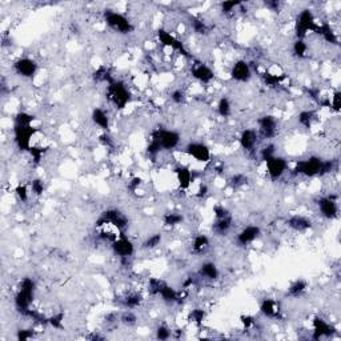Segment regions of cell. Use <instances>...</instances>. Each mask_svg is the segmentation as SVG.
Returning a JSON list of instances; mask_svg holds the SVG:
<instances>
[{"label": "cell", "mask_w": 341, "mask_h": 341, "mask_svg": "<svg viewBox=\"0 0 341 341\" xmlns=\"http://www.w3.org/2000/svg\"><path fill=\"white\" fill-rule=\"evenodd\" d=\"M35 116L27 112H18L14 118V142L20 151H29L31 139L36 132L32 127Z\"/></svg>", "instance_id": "obj_1"}, {"label": "cell", "mask_w": 341, "mask_h": 341, "mask_svg": "<svg viewBox=\"0 0 341 341\" xmlns=\"http://www.w3.org/2000/svg\"><path fill=\"white\" fill-rule=\"evenodd\" d=\"M161 242H163V235L161 233H153L143 242L142 248L146 249V251H152V249H156L157 246L161 244Z\"/></svg>", "instance_id": "obj_34"}, {"label": "cell", "mask_w": 341, "mask_h": 341, "mask_svg": "<svg viewBox=\"0 0 341 341\" xmlns=\"http://www.w3.org/2000/svg\"><path fill=\"white\" fill-rule=\"evenodd\" d=\"M16 337L20 341L29 340V339L33 337V329H19L18 333H16Z\"/></svg>", "instance_id": "obj_52"}, {"label": "cell", "mask_w": 341, "mask_h": 341, "mask_svg": "<svg viewBox=\"0 0 341 341\" xmlns=\"http://www.w3.org/2000/svg\"><path fill=\"white\" fill-rule=\"evenodd\" d=\"M207 194H208V187H207L205 184H203V185H200L199 192L196 194V196H197V197H204Z\"/></svg>", "instance_id": "obj_57"}, {"label": "cell", "mask_w": 341, "mask_h": 341, "mask_svg": "<svg viewBox=\"0 0 341 341\" xmlns=\"http://www.w3.org/2000/svg\"><path fill=\"white\" fill-rule=\"evenodd\" d=\"M261 235V228L259 225H255V224H251V225H246L237 233L236 236V244L237 246H248L251 245L252 243H255Z\"/></svg>", "instance_id": "obj_18"}, {"label": "cell", "mask_w": 341, "mask_h": 341, "mask_svg": "<svg viewBox=\"0 0 341 341\" xmlns=\"http://www.w3.org/2000/svg\"><path fill=\"white\" fill-rule=\"evenodd\" d=\"M191 28L194 29V32L196 35H200V36H204L209 32L208 24L205 23L201 18H197V16H194L191 18Z\"/></svg>", "instance_id": "obj_32"}, {"label": "cell", "mask_w": 341, "mask_h": 341, "mask_svg": "<svg viewBox=\"0 0 341 341\" xmlns=\"http://www.w3.org/2000/svg\"><path fill=\"white\" fill-rule=\"evenodd\" d=\"M99 142L101 143V146H104V147H107V148H114V146H115L114 139L111 138V136H109L107 132L103 133V135H100Z\"/></svg>", "instance_id": "obj_53"}, {"label": "cell", "mask_w": 341, "mask_h": 341, "mask_svg": "<svg viewBox=\"0 0 341 341\" xmlns=\"http://www.w3.org/2000/svg\"><path fill=\"white\" fill-rule=\"evenodd\" d=\"M157 39H159V42L161 43V46L170 48V49H173V51L179 52L180 55H183V56L185 57H192L190 51H188L187 47L184 46V43L181 42V40H179L176 36H173L170 32H168L167 29L159 28V31H157Z\"/></svg>", "instance_id": "obj_11"}, {"label": "cell", "mask_w": 341, "mask_h": 341, "mask_svg": "<svg viewBox=\"0 0 341 341\" xmlns=\"http://www.w3.org/2000/svg\"><path fill=\"white\" fill-rule=\"evenodd\" d=\"M315 118H316V112L313 109H304L297 115V122L301 127L311 128Z\"/></svg>", "instance_id": "obj_33"}, {"label": "cell", "mask_w": 341, "mask_h": 341, "mask_svg": "<svg viewBox=\"0 0 341 341\" xmlns=\"http://www.w3.org/2000/svg\"><path fill=\"white\" fill-rule=\"evenodd\" d=\"M336 168L335 160H324L318 156H309L294 164V173L305 177H317L329 175Z\"/></svg>", "instance_id": "obj_3"}, {"label": "cell", "mask_w": 341, "mask_h": 341, "mask_svg": "<svg viewBox=\"0 0 341 341\" xmlns=\"http://www.w3.org/2000/svg\"><path fill=\"white\" fill-rule=\"evenodd\" d=\"M263 79H264V81H266L268 85H277L281 81V76H276L273 75V73H269V72H266L264 75H263Z\"/></svg>", "instance_id": "obj_51"}, {"label": "cell", "mask_w": 341, "mask_h": 341, "mask_svg": "<svg viewBox=\"0 0 341 341\" xmlns=\"http://www.w3.org/2000/svg\"><path fill=\"white\" fill-rule=\"evenodd\" d=\"M242 322L245 328H251L255 324V320L252 316H242Z\"/></svg>", "instance_id": "obj_54"}, {"label": "cell", "mask_w": 341, "mask_h": 341, "mask_svg": "<svg viewBox=\"0 0 341 341\" xmlns=\"http://www.w3.org/2000/svg\"><path fill=\"white\" fill-rule=\"evenodd\" d=\"M287 225L294 232H307L313 227L312 220L301 215H293L287 219Z\"/></svg>", "instance_id": "obj_23"}, {"label": "cell", "mask_w": 341, "mask_h": 341, "mask_svg": "<svg viewBox=\"0 0 341 341\" xmlns=\"http://www.w3.org/2000/svg\"><path fill=\"white\" fill-rule=\"evenodd\" d=\"M257 142H259V133L256 129H252V128L243 129L240 136H239V144L246 152L253 151L257 146Z\"/></svg>", "instance_id": "obj_22"}, {"label": "cell", "mask_w": 341, "mask_h": 341, "mask_svg": "<svg viewBox=\"0 0 341 341\" xmlns=\"http://www.w3.org/2000/svg\"><path fill=\"white\" fill-rule=\"evenodd\" d=\"M90 339H91V340H103L104 337L100 336V335H92V336H91Z\"/></svg>", "instance_id": "obj_58"}, {"label": "cell", "mask_w": 341, "mask_h": 341, "mask_svg": "<svg viewBox=\"0 0 341 341\" xmlns=\"http://www.w3.org/2000/svg\"><path fill=\"white\" fill-rule=\"evenodd\" d=\"M264 4H266V7H268V8L272 11H279V8H280L279 1H266Z\"/></svg>", "instance_id": "obj_56"}, {"label": "cell", "mask_w": 341, "mask_h": 341, "mask_svg": "<svg viewBox=\"0 0 341 341\" xmlns=\"http://www.w3.org/2000/svg\"><path fill=\"white\" fill-rule=\"evenodd\" d=\"M312 325L313 340H320V339H324V337H332V335L335 333V328L332 327L329 322L325 321L324 318L318 317V316L313 318Z\"/></svg>", "instance_id": "obj_21"}, {"label": "cell", "mask_w": 341, "mask_h": 341, "mask_svg": "<svg viewBox=\"0 0 341 341\" xmlns=\"http://www.w3.org/2000/svg\"><path fill=\"white\" fill-rule=\"evenodd\" d=\"M94 79H95V81H97V83H107V84L114 80V77L111 76L109 71L104 66L99 67V68L96 70L95 73H94Z\"/></svg>", "instance_id": "obj_38"}, {"label": "cell", "mask_w": 341, "mask_h": 341, "mask_svg": "<svg viewBox=\"0 0 341 341\" xmlns=\"http://www.w3.org/2000/svg\"><path fill=\"white\" fill-rule=\"evenodd\" d=\"M292 52L297 59H305L308 56V46L301 39H296L292 46Z\"/></svg>", "instance_id": "obj_35"}, {"label": "cell", "mask_w": 341, "mask_h": 341, "mask_svg": "<svg viewBox=\"0 0 341 341\" xmlns=\"http://www.w3.org/2000/svg\"><path fill=\"white\" fill-rule=\"evenodd\" d=\"M46 149H47L46 147L44 148L43 147H33L32 146V147L29 148L28 152H29V155L33 157V161H35V163H39V161H40V159L43 157V155H44Z\"/></svg>", "instance_id": "obj_50"}, {"label": "cell", "mask_w": 341, "mask_h": 341, "mask_svg": "<svg viewBox=\"0 0 341 341\" xmlns=\"http://www.w3.org/2000/svg\"><path fill=\"white\" fill-rule=\"evenodd\" d=\"M317 27V23H316V18L311 10L305 8L300 14L296 16V20H294V32H296V38L301 39L303 40L307 33L309 31H315Z\"/></svg>", "instance_id": "obj_9"}, {"label": "cell", "mask_w": 341, "mask_h": 341, "mask_svg": "<svg viewBox=\"0 0 341 341\" xmlns=\"http://www.w3.org/2000/svg\"><path fill=\"white\" fill-rule=\"evenodd\" d=\"M318 212L325 220H335L339 216V204L336 195L322 196L317 200Z\"/></svg>", "instance_id": "obj_12"}, {"label": "cell", "mask_w": 341, "mask_h": 341, "mask_svg": "<svg viewBox=\"0 0 341 341\" xmlns=\"http://www.w3.org/2000/svg\"><path fill=\"white\" fill-rule=\"evenodd\" d=\"M260 313L264 317L270 318V320H280V318L283 317L280 303H277L276 300H272V298L261 300Z\"/></svg>", "instance_id": "obj_19"}, {"label": "cell", "mask_w": 341, "mask_h": 341, "mask_svg": "<svg viewBox=\"0 0 341 341\" xmlns=\"http://www.w3.org/2000/svg\"><path fill=\"white\" fill-rule=\"evenodd\" d=\"M140 184H142V179H140V177H133L132 180H131V183H129V190L136 191Z\"/></svg>", "instance_id": "obj_55"}, {"label": "cell", "mask_w": 341, "mask_h": 341, "mask_svg": "<svg viewBox=\"0 0 341 341\" xmlns=\"http://www.w3.org/2000/svg\"><path fill=\"white\" fill-rule=\"evenodd\" d=\"M176 180L179 183L180 190L187 191L192 185L194 181V172L191 170L190 167L187 166H179L175 168Z\"/></svg>", "instance_id": "obj_24"}, {"label": "cell", "mask_w": 341, "mask_h": 341, "mask_svg": "<svg viewBox=\"0 0 341 341\" xmlns=\"http://www.w3.org/2000/svg\"><path fill=\"white\" fill-rule=\"evenodd\" d=\"M229 75H231V79L237 81V83H248L252 77L251 64L240 59V60L235 62Z\"/></svg>", "instance_id": "obj_17"}, {"label": "cell", "mask_w": 341, "mask_h": 341, "mask_svg": "<svg viewBox=\"0 0 341 341\" xmlns=\"http://www.w3.org/2000/svg\"><path fill=\"white\" fill-rule=\"evenodd\" d=\"M142 303H143L142 294L135 293V292L127 293L123 298H122V301H120L122 307L125 309H129V311L139 308V307L142 305Z\"/></svg>", "instance_id": "obj_30"}, {"label": "cell", "mask_w": 341, "mask_h": 341, "mask_svg": "<svg viewBox=\"0 0 341 341\" xmlns=\"http://www.w3.org/2000/svg\"><path fill=\"white\" fill-rule=\"evenodd\" d=\"M183 221H184V216L179 212H168L163 218V223L167 227H176L180 225Z\"/></svg>", "instance_id": "obj_36"}, {"label": "cell", "mask_w": 341, "mask_h": 341, "mask_svg": "<svg viewBox=\"0 0 341 341\" xmlns=\"http://www.w3.org/2000/svg\"><path fill=\"white\" fill-rule=\"evenodd\" d=\"M120 321L123 322L124 325L132 327V325H135V324L138 322V316H136V315H135L132 311L127 309V311H125V312H124L122 316H120Z\"/></svg>", "instance_id": "obj_41"}, {"label": "cell", "mask_w": 341, "mask_h": 341, "mask_svg": "<svg viewBox=\"0 0 341 341\" xmlns=\"http://www.w3.org/2000/svg\"><path fill=\"white\" fill-rule=\"evenodd\" d=\"M91 119H92V122H94V124H95L96 127L100 128V129H101V131H104V132H108L111 123H109L108 114L105 112L104 109H101V108L92 109Z\"/></svg>", "instance_id": "obj_27"}, {"label": "cell", "mask_w": 341, "mask_h": 341, "mask_svg": "<svg viewBox=\"0 0 341 341\" xmlns=\"http://www.w3.org/2000/svg\"><path fill=\"white\" fill-rule=\"evenodd\" d=\"M233 225V218L231 213H228L221 218H215V221L212 224V231L218 236H225Z\"/></svg>", "instance_id": "obj_25"}, {"label": "cell", "mask_w": 341, "mask_h": 341, "mask_svg": "<svg viewBox=\"0 0 341 341\" xmlns=\"http://www.w3.org/2000/svg\"><path fill=\"white\" fill-rule=\"evenodd\" d=\"M95 225L96 228H103L105 227V225H112V227L116 228L118 231L124 233V231H125L128 228V225H129V220H128L127 216H125L122 211L111 208L101 213V216L97 219Z\"/></svg>", "instance_id": "obj_7"}, {"label": "cell", "mask_w": 341, "mask_h": 341, "mask_svg": "<svg viewBox=\"0 0 341 341\" xmlns=\"http://www.w3.org/2000/svg\"><path fill=\"white\" fill-rule=\"evenodd\" d=\"M308 289V281L304 279H296L294 281L291 283V285L288 287V291H287V294L289 297H300L301 294L305 293V291Z\"/></svg>", "instance_id": "obj_29"}, {"label": "cell", "mask_w": 341, "mask_h": 341, "mask_svg": "<svg viewBox=\"0 0 341 341\" xmlns=\"http://www.w3.org/2000/svg\"><path fill=\"white\" fill-rule=\"evenodd\" d=\"M12 70L18 76L23 79H32L33 76L38 73L39 66L38 63L29 57H20L15 60L12 64Z\"/></svg>", "instance_id": "obj_15"}, {"label": "cell", "mask_w": 341, "mask_h": 341, "mask_svg": "<svg viewBox=\"0 0 341 341\" xmlns=\"http://www.w3.org/2000/svg\"><path fill=\"white\" fill-rule=\"evenodd\" d=\"M266 163L267 173L269 176V179L272 181H277L279 179L283 177L287 170H288V161L287 159H284L283 156H279V155H275L270 159H268Z\"/></svg>", "instance_id": "obj_13"}, {"label": "cell", "mask_w": 341, "mask_h": 341, "mask_svg": "<svg viewBox=\"0 0 341 341\" xmlns=\"http://www.w3.org/2000/svg\"><path fill=\"white\" fill-rule=\"evenodd\" d=\"M242 4V1H235V0H232V1H223V3H220V10H221V12L224 15H231L233 11L236 10L237 7H240Z\"/></svg>", "instance_id": "obj_42"}, {"label": "cell", "mask_w": 341, "mask_h": 341, "mask_svg": "<svg viewBox=\"0 0 341 341\" xmlns=\"http://www.w3.org/2000/svg\"><path fill=\"white\" fill-rule=\"evenodd\" d=\"M185 99H187V96H185V92L183 90H175L170 94V100L177 105L184 104Z\"/></svg>", "instance_id": "obj_47"}, {"label": "cell", "mask_w": 341, "mask_h": 341, "mask_svg": "<svg viewBox=\"0 0 341 341\" xmlns=\"http://www.w3.org/2000/svg\"><path fill=\"white\" fill-rule=\"evenodd\" d=\"M111 248H112V252L124 264L128 263V260L135 255V244L124 233L119 235L118 239L111 243Z\"/></svg>", "instance_id": "obj_10"}, {"label": "cell", "mask_w": 341, "mask_h": 341, "mask_svg": "<svg viewBox=\"0 0 341 341\" xmlns=\"http://www.w3.org/2000/svg\"><path fill=\"white\" fill-rule=\"evenodd\" d=\"M259 136L266 140H272L276 138L279 131V122L273 115H264L259 119Z\"/></svg>", "instance_id": "obj_14"}, {"label": "cell", "mask_w": 341, "mask_h": 341, "mask_svg": "<svg viewBox=\"0 0 341 341\" xmlns=\"http://www.w3.org/2000/svg\"><path fill=\"white\" fill-rule=\"evenodd\" d=\"M246 181H248V177H246L245 175H243V173H235V175L231 177L229 183H231V185H232L233 188H240V187L246 184Z\"/></svg>", "instance_id": "obj_46"}, {"label": "cell", "mask_w": 341, "mask_h": 341, "mask_svg": "<svg viewBox=\"0 0 341 341\" xmlns=\"http://www.w3.org/2000/svg\"><path fill=\"white\" fill-rule=\"evenodd\" d=\"M209 248V237L204 233H199L194 237V242H192V251L196 253V255H201L204 252L207 251Z\"/></svg>", "instance_id": "obj_31"}, {"label": "cell", "mask_w": 341, "mask_h": 341, "mask_svg": "<svg viewBox=\"0 0 341 341\" xmlns=\"http://www.w3.org/2000/svg\"><path fill=\"white\" fill-rule=\"evenodd\" d=\"M275 155H276V146L275 144H272V143H268L267 146H264V147L260 149V159L263 161H267L272 156H275Z\"/></svg>", "instance_id": "obj_40"}, {"label": "cell", "mask_w": 341, "mask_h": 341, "mask_svg": "<svg viewBox=\"0 0 341 341\" xmlns=\"http://www.w3.org/2000/svg\"><path fill=\"white\" fill-rule=\"evenodd\" d=\"M197 275L207 281H216L220 277V270L213 261H205L200 266Z\"/></svg>", "instance_id": "obj_26"}, {"label": "cell", "mask_w": 341, "mask_h": 341, "mask_svg": "<svg viewBox=\"0 0 341 341\" xmlns=\"http://www.w3.org/2000/svg\"><path fill=\"white\" fill-rule=\"evenodd\" d=\"M15 195H16V197H18L22 203L28 201V197H29L28 187H27L25 184H19L16 188H15Z\"/></svg>", "instance_id": "obj_44"}, {"label": "cell", "mask_w": 341, "mask_h": 341, "mask_svg": "<svg viewBox=\"0 0 341 341\" xmlns=\"http://www.w3.org/2000/svg\"><path fill=\"white\" fill-rule=\"evenodd\" d=\"M107 97L109 103L116 109H124L131 103V92L125 83L122 80H114L107 85Z\"/></svg>", "instance_id": "obj_5"}, {"label": "cell", "mask_w": 341, "mask_h": 341, "mask_svg": "<svg viewBox=\"0 0 341 341\" xmlns=\"http://www.w3.org/2000/svg\"><path fill=\"white\" fill-rule=\"evenodd\" d=\"M218 114L221 116V118H229L231 114H232V104L228 97L223 96L220 97V100L218 101Z\"/></svg>", "instance_id": "obj_37"}, {"label": "cell", "mask_w": 341, "mask_h": 341, "mask_svg": "<svg viewBox=\"0 0 341 341\" xmlns=\"http://www.w3.org/2000/svg\"><path fill=\"white\" fill-rule=\"evenodd\" d=\"M315 32H317L320 36H321L327 43H331V44H337L339 43V39H337L336 32L332 29V27L328 23H321L317 24V27L315 29Z\"/></svg>", "instance_id": "obj_28"}, {"label": "cell", "mask_w": 341, "mask_h": 341, "mask_svg": "<svg viewBox=\"0 0 341 341\" xmlns=\"http://www.w3.org/2000/svg\"><path fill=\"white\" fill-rule=\"evenodd\" d=\"M172 337V329L170 327H167L164 324H161L156 328V339L157 340H170Z\"/></svg>", "instance_id": "obj_43"}, {"label": "cell", "mask_w": 341, "mask_h": 341, "mask_svg": "<svg viewBox=\"0 0 341 341\" xmlns=\"http://www.w3.org/2000/svg\"><path fill=\"white\" fill-rule=\"evenodd\" d=\"M191 75L194 76L195 80H197L201 84H209L215 79V72L212 71V68L204 63L195 64L191 70Z\"/></svg>", "instance_id": "obj_20"}, {"label": "cell", "mask_w": 341, "mask_h": 341, "mask_svg": "<svg viewBox=\"0 0 341 341\" xmlns=\"http://www.w3.org/2000/svg\"><path fill=\"white\" fill-rule=\"evenodd\" d=\"M149 292L152 294L160 296L163 301L173 304L179 301V292L176 291L172 285L166 283L164 280L160 279H151L149 280Z\"/></svg>", "instance_id": "obj_8"}, {"label": "cell", "mask_w": 341, "mask_h": 341, "mask_svg": "<svg viewBox=\"0 0 341 341\" xmlns=\"http://www.w3.org/2000/svg\"><path fill=\"white\" fill-rule=\"evenodd\" d=\"M184 152L190 157L195 159L199 163H208L211 160V149L205 144L201 142H191L188 143L184 148Z\"/></svg>", "instance_id": "obj_16"}, {"label": "cell", "mask_w": 341, "mask_h": 341, "mask_svg": "<svg viewBox=\"0 0 341 341\" xmlns=\"http://www.w3.org/2000/svg\"><path fill=\"white\" fill-rule=\"evenodd\" d=\"M181 142L180 133L173 129H164L159 128L152 133V139L147 147V153L149 156L155 157L161 151H172L179 147Z\"/></svg>", "instance_id": "obj_2"}, {"label": "cell", "mask_w": 341, "mask_h": 341, "mask_svg": "<svg viewBox=\"0 0 341 341\" xmlns=\"http://www.w3.org/2000/svg\"><path fill=\"white\" fill-rule=\"evenodd\" d=\"M35 291H36V283L31 277H24L20 283L19 291L15 294V308L18 309L23 316H27L31 311V305L33 303L35 297Z\"/></svg>", "instance_id": "obj_4"}, {"label": "cell", "mask_w": 341, "mask_h": 341, "mask_svg": "<svg viewBox=\"0 0 341 341\" xmlns=\"http://www.w3.org/2000/svg\"><path fill=\"white\" fill-rule=\"evenodd\" d=\"M29 191L32 192L35 196H42L46 192V184L42 179H33L29 184Z\"/></svg>", "instance_id": "obj_39"}, {"label": "cell", "mask_w": 341, "mask_h": 341, "mask_svg": "<svg viewBox=\"0 0 341 341\" xmlns=\"http://www.w3.org/2000/svg\"><path fill=\"white\" fill-rule=\"evenodd\" d=\"M63 321H64V315L63 313H57V315H53L52 317L48 318V324L51 327L56 328V329H62Z\"/></svg>", "instance_id": "obj_48"}, {"label": "cell", "mask_w": 341, "mask_h": 341, "mask_svg": "<svg viewBox=\"0 0 341 341\" xmlns=\"http://www.w3.org/2000/svg\"><path fill=\"white\" fill-rule=\"evenodd\" d=\"M329 107H331L333 111L339 112L341 107V92L340 91H336L333 96H332V100H329Z\"/></svg>", "instance_id": "obj_49"}, {"label": "cell", "mask_w": 341, "mask_h": 341, "mask_svg": "<svg viewBox=\"0 0 341 341\" xmlns=\"http://www.w3.org/2000/svg\"><path fill=\"white\" fill-rule=\"evenodd\" d=\"M205 316H207V313H205V311L204 309H194L192 312L190 313V320L192 322H195L196 325H201L204 321V318H205Z\"/></svg>", "instance_id": "obj_45"}, {"label": "cell", "mask_w": 341, "mask_h": 341, "mask_svg": "<svg viewBox=\"0 0 341 341\" xmlns=\"http://www.w3.org/2000/svg\"><path fill=\"white\" fill-rule=\"evenodd\" d=\"M103 19L109 28L115 32L120 33V35H128V33L133 32V29H135L131 20L128 19L125 15L118 12V11L105 10L103 12Z\"/></svg>", "instance_id": "obj_6"}]
</instances>
